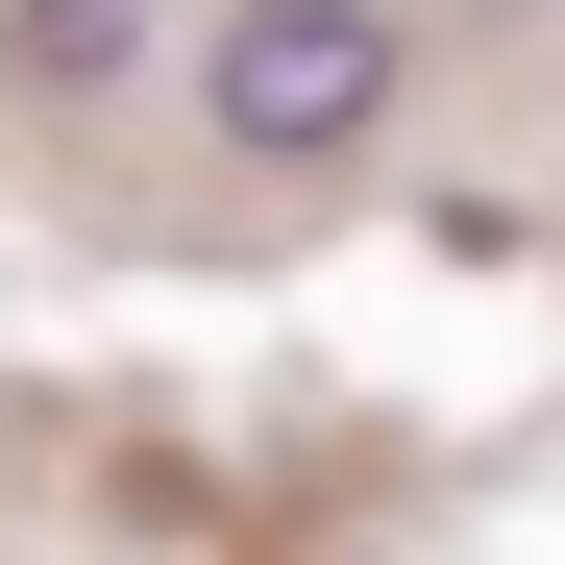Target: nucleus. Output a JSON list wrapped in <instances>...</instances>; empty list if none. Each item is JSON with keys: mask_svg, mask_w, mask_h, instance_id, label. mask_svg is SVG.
Segmentation results:
<instances>
[{"mask_svg": "<svg viewBox=\"0 0 565 565\" xmlns=\"http://www.w3.org/2000/svg\"><path fill=\"white\" fill-rule=\"evenodd\" d=\"M394 99H418V25H394V0H222V25H198V148H246V172L394 148Z\"/></svg>", "mask_w": 565, "mask_h": 565, "instance_id": "obj_1", "label": "nucleus"}, {"mask_svg": "<svg viewBox=\"0 0 565 565\" xmlns=\"http://www.w3.org/2000/svg\"><path fill=\"white\" fill-rule=\"evenodd\" d=\"M172 25V0H0V74H50V99H99V74Z\"/></svg>", "mask_w": 565, "mask_h": 565, "instance_id": "obj_2", "label": "nucleus"}]
</instances>
